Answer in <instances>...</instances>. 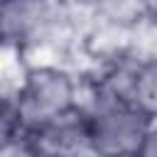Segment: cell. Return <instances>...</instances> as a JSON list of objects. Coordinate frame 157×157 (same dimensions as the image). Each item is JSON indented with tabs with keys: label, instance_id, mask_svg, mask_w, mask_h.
Listing matches in <instances>:
<instances>
[{
	"label": "cell",
	"instance_id": "277c9868",
	"mask_svg": "<svg viewBox=\"0 0 157 157\" xmlns=\"http://www.w3.org/2000/svg\"><path fill=\"white\" fill-rule=\"evenodd\" d=\"M125 96L150 120H157V52L135 59L125 86Z\"/></svg>",
	"mask_w": 157,
	"mask_h": 157
},
{
	"label": "cell",
	"instance_id": "7a4b0ae2",
	"mask_svg": "<svg viewBox=\"0 0 157 157\" xmlns=\"http://www.w3.org/2000/svg\"><path fill=\"white\" fill-rule=\"evenodd\" d=\"M88 147L93 157H135L152 120L123 93L101 86L81 103Z\"/></svg>",
	"mask_w": 157,
	"mask_h": 157
},
{
	"label": "cell",
	"instance_id": "5b68a950",
	"mask_svg": "<svg viewBox=\"0 0 157 157\" xmlns=\"http://www.w3.org/2000/svg\"><path fill=\"white\" fill-rule=\"evenodd\" d=\"M64 2L78 12H86V15H113L135 0H64Z\"/></svg>",
	"mask_w": 157,
	"mask_h": 157
},
{
	"label": "cell",
	"instance_id": "52a82bcc",
	"mask_svg": "<svg viewBox=\"0 0 157 157\" xmlns=\"http://www.w3.org/2000/svg\"><path fill=\"white\" fill-rule=\"evenodd\" d=\"M135 2H142V5H147V7H155V10H157V0H135Z\"/></svg>",
	"mask_w": 157,
	"mask_h": 157
},
{
	"label": "cell",
	"instance_id": "8992f818",
	"mask_svg": "<svg viewBox=\"0 0 157 157\" xmlns=\"http://www.w3.org/2000/svg\"><path fill=\"white\" fill-rule=\"evenodd\" d=\"M135 157H157V120H152V125L147 128Z\"/></svg>",
	"mask_w": 157,
	"mask_h": 157
},
{
	"label": "cell",
	"instance_id": "3957f363",
	"mask_svg": "<svg viewBox=\"0 0 157 157\" xmlns=\"http://www.w3.org/2000/svg\"><path fill=\"white\" fill-rule=\"evenodd\" d=\"M64 0H0V37L5 49L27 54L42 47L59 27Z\"/></svg>",
	"mask_w": 157,
	"mask_h": 157
},
{
	"label": "cell",
	"instance_id": "6da1fadb",
	"mask_svg": "<svg viewBox=\"0 0 157 157\" xmlns=\"http://www.w3.org/2000/svg\"><path fill=\"white\" fill-rule=\"evenodd\" d=\"M83 103L76 74L61 64H27L2 101V135L34 132Z\"/></svg>",
	"mask_w": 157,
	"mask_h": 157
}]
</instances>
